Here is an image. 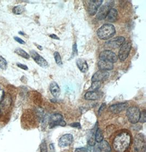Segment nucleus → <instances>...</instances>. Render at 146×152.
Returning <instances> with one entry per match:
<instances>
[{"label": "nucleus", "mask_w": 146, "mask_h": 152, "mask_svg": "<svg viewBox=\"0 0 146 152\" xmlns=\"http://www.w3.org/2000/svg\"><path fill=\"white\" fill-rule=\"evenodd\" d=\"M117 18H118V11L115 8H111L110 10H109L106 19L109 22L114 23L117 20Z\"/></svg>", "instance_id": "obj_19"}, {"label": "nucleus", "mask_w": 146, "mask_h": 152, "mask_svg": "<svg viewBox=\"0 0 146 152\" xmlns=\"http://www.w3.org/2000/svg\"><path fill=\"white\" fill-rule=\"evenodd\" d=\"M5 96V93L3 90H0V104L4 100V97Z\"/></svg>", "instance_id": "obj_33"}, {"label": "nucleus", "mask_w": 146, "mask_h": 152, "mask_svg": "<svg viewBox=\"0 0 146 152\" xmlns=\"http://www.w3.org/2000/svg\"><path fill=\"white\" fill-rule=\"evenodd\" d=\"M66 122L63 119V115L59 113H54L51 115L49 118V128H54L56 126H65Z\"/></svg>", "instance_id": "obj_5"}, {"label": "nucleus", "mask_w": 146, "mask_h": 152, "mask_svg": "<svg viewBox=\"0 0 146 152\" xmlns=\"http://www.w3.org/2000/svg\"><path fill=\"white\" fill-rule=\"evenodd\" d=\"M110 77V74L107 71L99 70L94 74L92 77V82H104L107 80Z\"/></svg>", "instance_id": "obj_11"}, {"label": "nucleus", "mask_w": 146, "mask_h": 152, "mask_svg": "<svg viewBox=\"0 0 146 152\" xmlns=\"http://www.w3.org/2000/svg\"><path fill=\"white\" fill-rule=\"evenodd\" d=\"M72 55L71 56V58H73L75 56L78 54V49H77V45L76 43H74L72 47Z\"/></svg>", "instance_id": "obj_29"}, {"label": "nucleus", "mask_w": 146, "mask_h": 152, "mask_svg": "<svg viewBox=\"0 0 146 152\" xmlns=\"http://www.w3.org/2000/svg\"><path fill=\"white\" fill-rule=\"evenodd\" d=\"M99 148L101 149V151L105 152H110L111 148L108 142L106 141H101L99 144Z\"/></svg>", "instance_id": "obj_20"}, {"label": "nucleus", "mask_w": 146, "mask_h": 152, "mask_svg": "<svg viewBox=\"0 0 146 152\" xmlns=\"http://www.w3.org/2000/svg\"><path fill=\"white\" fill-rule=\"evenodd\" d=\"M95 141L97 143H100L101 141H103L104 140V135L102 133V131L101 130V129L99 128L97 129L95 136Z\"/></svg>", "instance_id": "obj_22"}, {"label": "nucleus", "mask_w": 146, "mask_h": 152, "mask_svg": "<svg viewBox=\"0 0 146 152\" xmlns=\"http://www.w3.org/2000/svg\"><path fill=\"white\" fill-rule=\"evenodd\" d=\"M141 123H145L146 121V111L145 110L140 112L139 121Z\"/></svg>", "instance_id": "obj_26"}, {"label": "nucleus", "mask_w": 146, "mask_h": 152, "mask_svg": "<svg viewBox=\"0 0 146 152\" xmlns=\"http://www.w3.org/2000/svg\"><path fill=\"white\" fill-rule=\"evenodd\" d=\"M140 112L138 107L135 106L129 107L126 111V116L129 122L132 124H136L139 121Z\"/></svg>", "instance_id": "obj_4"}, {"label": "nucleus", "mask_w": 146, "mask_h": 152, "mask_svg": "<svg viewBox=\"0 0 146 152\" xmlns=\"http://www.w3.org/2000/svg\"><path fill=\"white\" fill-rule=\"evenodd\" d=\"M95 142H96V141H95V138L94 137V136H92V137H91V138L89 139V145L90 146H94L95 145Z\"/></svg>", "instance_id": "obj_30"}, {"label": "nucleus", "mask_w": 146, "mask_h": 152, "mask_svg": "<svg viewBox=\"0 0 146 152\" xmlns=\"http://www.w3.org/2000/svg\"><path fill=\"white\" fill-rule=\"evenodd\" d=\"M14 39H15L16 41L18 42V43H19L20 44H21V45H25V42L24 41H23L21 38H19V37H14Z\"/></svg>", "instance_id": "obj_35"}, {"label": "nucleus", "mask_w": 146, "mask_h": 152, "mask_svg": "<svg viewBox=\"0 0 146 152\" xmlns=\"http://www.w3.org/2000/svg\"><path fill=\"white\" fill-rule=\"evenodd\" d=\"M54 57L56 63L58 65L61 66L63 65V63L61 60V56L60 55L59 53L58 52H54Z\"/></svg>", "instance_id": "obj_24"}, {"label": "nucleus", "mask_w": 146, "mask_h": 152, "mask_svg": "<svg viewBox=\"0 0 146 152\" xmlns=\"http://www.w3.org/2000/svg\"><path fill=\"white\" fill-rule=\"evenodd\" d=\"M135 152H146V141L145 136L142 134L135 135L134 140Z\"/></svg>", "instance_id": "obj_3"}, {"label": "nucleus", "mask_w": 146, "mask_h": 152, "mask_svg": "<svg viewBox=\"0 0 146 152\" xmlns=\"http://www.w3.org/2000/svg\"><path fill=\"white\" fill-rule=\"evenodd\" d=\"M19 33L20 35H23V36H24L25 35L24 33H23V32H21V31L19 32Z\"/></svg>", "instance_id": "obj_39"}, {"label": "nucleus", "mask_w": 146, "mask_h": 152, "mask_svg": "<svg viewBox=\"0 0 146 152\" xmlns=\"http://www.w3.org/2000/svg\"><path fill=\"white\" fill-rule=\"evenodd\" d=\"M115 26L110 24H106L99 28L97 31L98 37L102 40H107L115 34Z\"/></svg>", "instance_id": "obj_2"}, {"label": "nucleus", "mask_w": 146, "mask_h": 152, "mask_svg": "<svg viewBox=\"0 0 146 152\" xmlns=\"http://www.w3.org/2000/svg\"><path fill=\"white\" fill-rule=\"evenodd\" d=\"M103 93L100 91H90L85 94L84 99L86 100H97L101 99Z\"/></svg>", "instance_id": "obj_15"}, {"label": "nucleus", "mask_w": 146, "mask_h": 152, "mask_svg": "<svg viewBox=\"0 0 146 152\" xmlns=\"http://www.w3.org/2000/svg\"><path fill=\"white\" fill-rule=\"evenodd\" d=\"M40 151L41 152H48L47 146L45 140H43L41 142V144L40 145Z\"/></svg>", "instance_id": "obj_28"}, {"label": "nucleus", "mask_w": 146, "mask_h": 152, "mask_svg": "<svg viewBox=\"0 0 146 152\" xmlns=\"http://www.w3.org/2000/svg\"><path fill=\"white\" fill-rule=\"evenodd\" d=\"M15 53L17 54L18 56H20L21 57L24 58L25 59H28L30 58V56L28 54V53L25 51L23 49L20 48H17L15 49Z\"/></svg>", "instance_id": "obj_21"}, {"label": "nucleus", "mask_w": 146, "mask_h": 152, "mask_svg": "<svg viewBox=\"0 0 146 152\" xmlns=\"http://www.w3.org/2000/svg\"><path fill=\"white\" fill-rule=\"evenodd\" d=\"M17 66L21 69H24V70H28V66L25 65H24V64H21L20 63H18Z\"/></svg>", "instance_id": "obj_32"}, {"label": "nucleus", "mask_w": 146, "mask_h": 152, "mask_svg": "<svg viewBox=\"0 0 146 152\" xmlns=\"http://www.w3.org/2000/svg\"><path fill=\"white\" fill-rule=\"evenodd\" d=\"M106 104H102L101 105V107H100V108H99V112H98V114H99V115H101V113H102V112L104 111V108H105V107H106Z\"/></svg>", "instance_id": "obj_31"}, {"label": "nucleus", "mask_w": 146, "mask_h": 152, "mask_svg": "<svg viewBox=\"0 0 146 152\" xmlns=\"http://www.w3.org/2000/svg\"><path fill=\"white\" fill-rule=\"evenodd\" d=\"M49 89L53 96L54 97H58L61 93V90L59 85L55 82H52L50 84Z\"/></svg>", "instance_id": "obj_17"}, {"label": "nucleus", "mask_w": 146, "mask_h": 152, "mask_svg": "<svg viewBox=\"0 0 146 152\" xmlns=\"http://www.w3.org/2000/svg\"><path fill=\"white\" fill-rule=\"evenodd\" d=\"M49 37H51L52 39H57V40L60 39V38L55 34H51V35H49Z\"/></svg>", "instance_id": "obj_37"}, {"label": "nucleus", "mask_w": 146, "mask_h": 152, "mask_svg": "<svg viewBox=\"0 0 146 152\" xmlns=\"http://www.w3.org/2000/svg\"><path fill=\"white\" fill-rule=\"evenodd\" d=\"M97 66L100 70L106 71L112 70L113 69V67H114L113 64H112L111 62L102 61V60H100L98 62Z\"/></svg>", "instance_id": "obj_16"}, {"label": "nucleus", "mask_w": 146, "mask_h": 152, "mask_svg": "<svg viewBox=\"0 0 146 152\" xmlns=\"http://www.w3.org/2000/svg\"><path fill=\"white\" fill-rule=\"evenodd\" d=\"M115 4L113 1H108L106 4L102 6L97 12L96 17L100 20L106 19L109 10H110Z\"/></svg>", "instance_id": "obj_6"}, {"label": "nucleus", "mask_w": 146, "mask_h": 152, "mask_svg": "<svg viewBox=\"0 0 146 152\" xmlns=\"http://www.w3.org/2000/svg\"><path fill=\"white\" fill-rule=\"evenodd\" d=\"M36 45L37 47V48H38L39 50H43V48H42L41 45Z\"/></svg>", "instance_id": "obj_38"}, {"label": "nucleus", "mask_w": 146, "mask_h": 152, "mask_svg": "<svg viewBox=\"0 0 146 152\" xmlns=\"http://www.w3.org/2000/svg\"><path fill=\"white\" fill-rule=\"evenodd\" d=\"M125 41V38L124 37H117L106 42L104 44V47L107 49L117 48L121 47Z\"/></svg>", "instance_id": "obj_8"}, {"label": "nucleus", "mask_w": 146, "mask_h": 152, "mask_svg": "<svg viewBox=\"0 0 146 152\" xmlns=\"http://www.w3.org/2000/svg\"><path fill=\"white\" fill-rule=\"evenodd\" d=\"M131 138L128 132H123L115 137L113 141V148L116 152H125L131 143Z\"/></svg>", "instance_id": "obj_1"}, {"label": "nucleus", "mask_w": 146, "mask_h": 152, "mask_svg": "<svg viewBox=\"0 0 146 152\" xmlns=\"http://www.w3.org/2000/svg\"><path fill=\"white\" fill-rule=\"evenodd\" d=\"M128 107V104L126 102H122L119 104H115L109 107V110L114 114H118L124 111Z\"/></svg>", "instance_id": "obj_14"}, {"label": "nucleus", "mask_w": 146, "mask_h": 152, "mask_svg": "<svg viewBox=\"0 0 146 152\" xmlns=\"http://www.w3.org/2000/svg\"><path fill=\"white\" fill-rule=\"evenodd\" d=\"M71 126L73 127V128H78V129H80L81 128V125L80 123H73L72 124H70Z\"/></svg>", "instance_id": "obj_34"}, {"label": "nucleus", "mask_w": 146, "mask_h": 152, "mask_svg": "<svg viewBox=\"0 0 146 152\" xmlns=\"http://www.w3.org/2000/svg\"><path fill=\"white\" fill-rule=\"evenodd\" d=\"M77 66L82 72L86 73L88 71L89 66L87 61L83 59H78L76 61Z\"/></svg>", "instance_id": "obj_18"}, {"label": "nucleus", "mask_w": 146, "mask_h": 152, "mask_svg": "<svg viewBox=\"0 0 146 152\" xmlns=\"http://www.w3.org/2000/svg\"><path fill=\"white\" fill-rule=\"evenodd\" d=\"M103 1L102 0H94L90 1L88 7V12L91 15H94L97 13L98 8L100 7Z\"/></svg>", "instance_id": "obj_12"}, {"label": "nucleus", "mask_w": 146, "mask_h": 152, "mask_svg": "<svg viewBox=\"0 0 146 152\" xmlns=\"http://www.w3.org/2000/svg\"><path fill=\"white\" fill-rule=\"evenodd\" d=\"M101 86V82H93L91 84L90 90L91 91H97L99 90Z\"/></svg>", "instance_id": "obj_25"}, {"label": "nucleus", "mask_w": 146, "mask_h": 152, "mask_svg": "<svg viewBox=\"0 0 146 152\" xmlns=\"http://www.w3.org/2000/svg\"><path fill=\"white\" fill-rule=\"evenodd\" d=\"M75 152H87V149L82 147V148H77L75 151Z\"/></svg>", "instance_id": "obj_36"}, {"label": "nucleus", "mask_w": 146, "mask_h": 152, "mask_svg": "<svg viewBox=\"0 0 146 152\" xmlns=\"http://www.w3.org/2000/svg\"><path fill=\"white\" fill-rule=\"evenodd\" d=\"M131 43L129 42H124L122 45L118 53L119 59L121 61H124L128 58L131 49Z\"/></svg>", "instance_id": "obj_9"}, {"label": "nucleus", "mask_w": 146, "mask_h": 152, "mask_svg": "<svg viewBox=\"0 0 146 152\" xmlns=\"http://www.w3.org/2000/svg\"><path fill=\"white\" fill-rule=\"evenodd\" d=\"M99 59L100 60L114 64L117 61L118 58L114 52L110 50H106L101 52L99 54Z\"/></svg>", "instance_id": "obj_7"}, {"label": "nucleus", "mask_w": 146, "mask_h": 152, "mask_svg": "<svg viewBox=\"0 0 146 152\" xmlns=\"http://www.w3.org/2000/svg\"><path fill=\"white\" fill-rule=\"evenodd\" d=\"M7 61L4 59L2 56H0V67L2 69H6L7 67Z\"/></svg>", "instance_id": "obj_27"}, {"label": "nucleus", "mask_w": 146, "mask_h": 152, "mask_svg": "<svg viewBox=\"0 0 146 152\" xmlns=\"http://www.w3.org/2000/svg\"><path fill=\"white\" fill-rule=\"evenodd\" d=\"M30 55L31 56L32 58L34 60L35 62H36L39 66L42 67L43 68H47L48 66V62L34 50H32L30 51Z\"/></svg>", "instance_id": "obj_10"}, {"label": "nucleus", "mask_w": 146, "mask_h": 152, "mask_svg": "<svg viewBox=\"0 0 146 152\" xmlns=\"http://www.w3.org/2000/svg\"><path fill=\"white\" fill-rule=\"evenodd\" d=\"M73 137L72 135L70 134H67L63 135L62 137H60L58 142V145L62 148L68 147L72 144L73 142Z\"/></svg>", "instance_id": "obj_13"}, {"label": "nucleus", "mask_w": 146, "mask_h": 152, "mask_svg": "<svg viewBox=\"0 0 146 152\" xmlns=\"http://www.w3.org/2000/svg\"><path fill=\"white\" fill-rule=\"evenodd\" d=\"M25 10V8L24 6L22 5H18L14 7L13 9V13L17 15H20L23 13Z\"/></svg>", "instance_id": "obj_23"}]
</instances>
